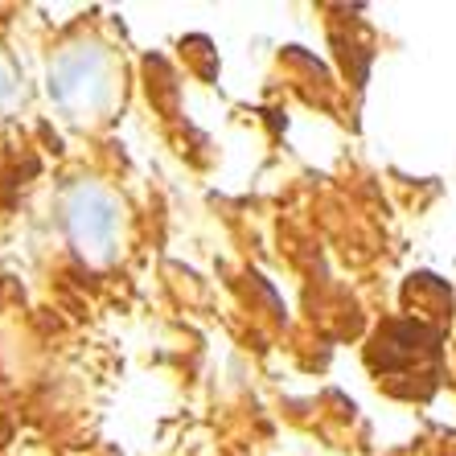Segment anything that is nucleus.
I'll return each instance as SVG.
<instances>
[{
    "instance_id": "f257e3e1",
    "label": "nucleus",
    "mask_w": 456,
    "mask_h": 456,
    "mask_svg": "<svg viewBox=\"0 0 456 456\" xmlns=\"http://www.w3.org/2000/svg\"><path fill=\"white\" fill-rule=\"evenodd\" d=\"M50 99L78 127L107 124L124 99V66L116 50L95 37L62 42L50 58Z\"/></svg>"
},
{
    "instance_id": "f03ea898",
    "label": "nucleus",
    "mask_w": 456,
    "mask_h": 456,
    "mask_svg": "<svg viewBox=\"0 0 456 456\" xmlns=\"http://www.w3.org/2000/svg\"><path fill=\"white\" fill-rule=\"evenodd\" d=\"M58 218H62L66 247L78 255L83 267H111L124 255L127 243V206L111 185L95 177L70 181L58 198Z\"/></svg>"
},
{
    "instance_id": "7ed1b4c3",
    "label": "nucleus",
    "mask_w": 456,
    "mask_h": 456,
    "mask_svg": "<svg viewBox=\"0 0 456 456\" xmlns=\"http://www.w3.org/2000/svg\"><path fill=\"white\" fill-rule=\"evenodd\" d=\"M21 95H25L21 75H17V66H12L9 53L0 50V124L12 119V111H17V103H21Z\"/></svg>"
}]
</instances>
